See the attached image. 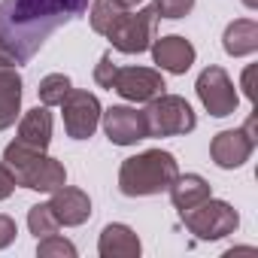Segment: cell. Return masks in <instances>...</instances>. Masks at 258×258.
Returning <instances> with one entry per match:
<instances>
[{
    "label": "cell",
    "mask_w": 258,
    "mask_h": 258,
    "mask_svg": "<svg viewBox=\"0 0 258 258\" xmlns=\"http://www.w3.org/2000/svg\"><path fill=\"white\" fill-rule=\"evenodd\" d=\"M13 191H16V176L10 173L7 164H0V201H7Z\"/></svg>",
    "instance_id": "obj_25"
},
{
    "label": "cell",
    "mask_w": 258,
    "mask_h": 258,
    "mask_svg": "<svg viewBox=\"0 0 258 258\" xmlns=\"http://www.w3.org/2000/svg\"><path fill=\"white\" fill-rule=\"evenodd\" d=\"M61 109H64V127L73 140H88L97 124H100V100L91 94V91H79V88H70V94L61 100Z\"/></svg>",
    "instance_id": "obj_8"
},
{
    "label": "cell",
    "mask_w": 258,
    "mask_h": 258,
    "mask_svg": "<svg viewBox=\"0 0 258 258\" xmlns=\"http://www.w3.org/2000/svg\"><path fill=\"white\" fill-rule=\"evenodd\" d=\"M152 58L167 73H185L195 64V46L185 37L170 34V37H161L152 43Z\"/></svg>",
    "instance_id": "obj_12"
},
{
    "label": "cell",
    "mask_w": 258,
    "mask_h": 258,
    "mask_svg": "<svg viewBox=\"0 0 258 258\" xmlns=\"http://www.w3.org/2000/svg\"><path fill=\"white\" fill-rule=\"evenodd\" d=\"M70 88H73L70 76H64V73H49V76L40 82L37 94H40L43 106H61V100L70 94Z\"/></svg>",
    "instance_id": "obj_21"
},
{
    "label": "cell",
    "mask_w": 258,
    "mask_h": 258,
    "mask_svg": "<svg viewBox=\"0 0 258 258\" xmlns=\"http://www.w3.org/2000/svg\"><path fill=\"white\" fill-rule=\"evenodd\" d=\"M146 115V127L149 137H176V134H188L195 131V109L188 106L185 97L179 94H158L149 100V106L143 109Z\"/></svg>",
    "instance_id": "obj_4"
},
{
    "label": "cell",
    "mask_w": 258,
    "mask_h": 258,
    "mask_svg": "<svg viewBox=\"0 0 258 258\" xmlns=\"http://www.w3.org/2000/svg\"><path fill=\"white\" fill-rule=\"evenodd\" d=\"M37 255H40V258H55V255H61V258H76V246H73L70 240L58 237V234H49V237L37 240Z\"/></svg>",
    "instance_id": "obj_22"
},
{
    "label": "cell",
    "mask_w": 258,
    "mask_h": 258,
    "mask_svg": "<svg viewBox=\"0 0 258 258\" xmlns=\"http://www.w3.org/2000/svg\"><path fill=\"white\" fill-rule=\"evenodd\" d=\"M179 216H182L185 228H188L198 240H222V237L234 234L237 225H240L237 210H234L231 204L213 201V198H207L204 204H198V207H191V210H185V213H179Z\"/></svg>",
    "instance_id": "obj_5"
},
{
    "label": "cell",
    "mask_w": 258,
    "mask_h": 258,
    "mask_svg": "<svg viewBox=\"0 0 258 258\" xmlns=\"http://www.w3.org/2000/svg\"><path fill=\"white\" fill-rule=\"evenodd\" d=\"M49 195H52L49 207L55 210V216H58V222H61V225L76 228V225L88 222V216H91V201H88V195H85V191L70 188V185L64 182L61 188H55V191H49Z\"/></svg>",
    "instance_id": "obj_13"
},
{
    "label": "cell",
    "mask_w": 258,
    "mask_h": 258,
    "mask_svg": "<svg viewBox=\"0 0 258 258\" xmlns=\"http://www.w3.org/2000/svg\"><path fill=\"white\" fill-rule=\"evenodd\" d=\"M167 191H170L173 207L179 213H185V210H191V207H198V204H204L210 198V182L204 176H198V173H185V176H176Z\"/></svg>",
    "instance_id": "obj_17"
},
{
    "label": "cell",
    "mask_w": 258,
    "mask_h": 258,
    "mask_svg": "<svg viewBox=\"0 0 258 258\" xmlns=\"http://www.w3.org/2000/svg\"><path fill=\"white\" fill-rule=\"evenodd\" d=\"M121 4H124L127 10H131V7H137V4H140V0H121Z\"/></svg>",
    "instance_id": "obj_28"
},
{
    "label": "cell",
    "mask_w": 258,
    "mask_h": 258,
    "mask_svg": "<svg viewBox=\"0 0 258 258\" xmlns=\"http://www.w3.org/2000/svg\"><path fill=\"white\" fill-rule=\"evenodd\" d=\"M243 91H246L249 100H255V64H249L243 70Z\"/></svg>",
    "instance_id": "obj_27"
},
{
    "label": "cell",
    "mask_w": 258,
    "mask_h": 258,
    "mask_svg": "<svg viewBox=\"0 0 258 258\" xmlns=\"http://www.w3.org/2000/svg\"><path fill=\"white\" fill-rule=\"evenodd\" d=\"M28 228H31V234L37 240H43L49 234H58L61 222H58V216H55V210L49 204H37V207L28 210Z\"/></svg>",
    "instance_id": "obj_20"
},
{
    "label": "cell",
    "mask_w": 258,
    "mask_h": 258,
    "mask_svg": "<svg viewBox=\"0 0 258 258\" xmlns=\"http://www.w3.org/2000/svg\"><path fill=\"white\" fill-rule=\"evenodd\" d=\"M16 240V222L10 216H0V249H7Z\"/></svg>",
    "instance_id": "obj_26"
},
{
    "label": "cell",
    "mask_w": 258,
    "mask_h": 258,
    "mask_svg": "<svg viewBox=\"0 0 258 258\" xmlns=\"http://www.w3.org/2000/svg\"><path fill=\"white\" fill-rule=\"evenodd\" d=\"M176 176H179V164L170 152L146 149L134 158H124V164L118 170V191L127 198L161 195L173 185Z\"/></svg>",
    "instance_id": "obj_2"
},
{
    "label": "cell",
    "mask_w": 258,
    "mask_h": 258,
    "mask_svg": "<svg viewBox=\"0 0 258 258\" xmlns=\"http://www.w3.org/2000/svg\"><path fill=\"white\" fill-rule=\"evenodd\" d=\"M97 252L103 258H137L140 255V237L127 225H106L100 231Z\"/></svg>",
    "instance_id": "obj_14"
},
{
    "label": "cell",
    "mask_w": 258,
    "mask_h": 258,
    "mask_svg": "<svg viewBox=\"0 0 258 258\" xmlns=\"http://www.w3.org/2000/svg\"><path fill=\"white\" fill-rule=\"evenodd\" d=\"M164 79L158 70L149 67H118L115 79H112V91H118L124 100L134 103H149L152 97L164 94Z\"/></svg>",
    "instance_id": "obj_10"
},
{
    "label": "cell",
    "mask_w": 258,
    "mask_h": 258,
    "mask_svg": "<svg viewBox=\"0 0 258 258\" xmlns=\"http://www.w3.org/2000/svg\"><path fill=\"white\" fill-rule=\"evenodd\" d=\"M158 19H161V16H158V7H155V4L143 7L140 13H131V10H127V13L112 25V31H109L106 37H109V43H112L118 52H124V55H140V52H146V49L152 46L155 22H158Z\"/></svg>",
    "instance_id": "obj_6"
},
{
    "label": "cell",
    "mask_w": 258,
    "mask_h": 258,
    "mask_svg": "<svg viewBox=\"0 0 258 258\" xmlns=\"http://www.w3.org/2000/svg\"><path fill=\"white\" fill-rule=\"evenodd\" d=\"M195 88H198V97H201V103L207 106V112L216 115V118L231 115V112L237 109V103H240L237 88H234L231 76H228L222 67H207V70L198 76V85H195Z\"/></svg>",
    "instance_id": "obj_9"
},
{
    "label": "cell",
    "mask_w": 258,
    "mask_h": 258,
    "mask_svg": "<svg viewBox=\"0 0 258 258\" xmlns=\"http://www.w3.org/2000/svg\"><path fill=\"white\" fill-rule=\"evenodd\" d=\"M255 140H258V134H255V112H252L243 127H237V131H222V134L213 137L210 155L219 167L234 170V167H243L249 161V155L255 149Z\"/></svg>",
    "instance_id": "obj_7"
},
{
    "label": "cell",
    "mask_w": 258,
    "mask_h": 258,
    "mask_svg": "<svg viewBox=\"0 0 258 258\" xmlns=\"http://www.w3.org/2000/svg\"><path fill=\"white\" fill-rule=\"evenodd\" d=\"M4 164L16 176V185L34 188V191H55L67 182V170L58 158H49L46 152L31 149L22 140L4 149Z\"/></svg>",
    "instance_id": "obj_3"
},
{
    "label": "cell",
    "mask_w": 258,
    "mask_h": 258,
    "mask_svg": "<svg viewBox=\"0 0 258 258\" xmlns=\"http://www.w3.org/2000/svg\"><path fill=\"white\" fill-rule=\"evenodd\" d=\"M161 19H182L195 10V0H155Z\"/></svg>",
    "instance_id": "obj_23"
},
{
    "label": "cell",
    "mask_w": 258,
    "mask_h": 258,
    "mask_svg": "<svg viewBox=\"0 0 258 258\" xmlns=\"http://www.w3.org/2000/svg\"><path fill=\"white\" fill-rule=\"evenodd\" d=\"M100 115H103V134L115 146H134L137 140L149 137L146 115L137 112V109H131V106H109Z\"/></svg>",
    "instance_id": "obj_11"
},
{
    "label": "cell",
    "mask_w": 258,
    "mask_h": 258,
    "mask_svg": "<svg viewBox=\"0 0 258 258\" xmlns=\"http://www.w3.org/2000/svg\"><path fill=\"white\" fill-rule=\"evenodd\" d=\"M19 140L31 149L46 152L52 143V112L46 106H34L25 112L22 124H19Z\"/></svg>",
    "instance_id": "obj_15"
},
{
    "label": "cell",
    "mask_w": 258,
    "mask_h": 258,
    "mask_svg": "<svg viewBox=\"0 0 258 258\" xmlns=\"http://www.w3.org/2000/svg\"><path fill=\"white\" fill-rule=\"evenodd\" d=\"M124 13H127V7L121 4V0H94L88 19H91V28L106 37V34L112 31V25H115Z\"/></svg>",
    "instance_id": "obj_19"
},
{
    "label": "cell",
    "mask_w": 258,
    "mask_h": 258,
    "mask_svg": "<svg viewBox=\"0 0 258 258\" xmlns=\"http://www.w3.org/2000/svg\"><path fill=\"white\" fill-rule=\"evenodd\" d=\"M115 73H118V67L112 64V58H109V55H100V61H97V67H94V82L112 91V79H115Z\"/></svg>",
    "instance_id": "obj_24"
},
{
    "label": "cell",
    "mask_w": 258,
    "mask_h": 258,
    "mask_svg": "<svg viewBox=\"0 0 258 258\" xmlns=\"http://www.w3.org/2000/svg\"><path fill=\"white\" fill-rule=\"evenodd\" d=\"M88 10V0H4L0 4V67L28 64L49 34Z\"/></svg>",
    "instance_id": "obj_1"
},
{
    "label": "cell",
    "mask_w": 258,
    "mask_h": 258,
    "mask_svg": "<svg viewBox=\"0 0 258 258\" xmlns=\"http://www.w3.org/2000/svg\"><path fill=\"white\" fill-rule=\"evenodd\" d=\"M222 46L228 55L234 58H243V55H252L258 49V25L252 19H237L225 28V37H222Z\"/></svg>",
    "instance_id": "obj_18"
},
{
    "label": "cell",
    "mask_w": 258,
    "mask_h": 258,
    "mask_svg": "<svg viewBox=\"0 0 258 258\" xmlns=\"http://www.w3.org/2000/svg\"><path fill=\"white\" fill-rule=\"evenodd\" d=\"M243 4H246L249 10H255V7H258V0H243Z\"/></svg>",
    "instance_id": "obj_29"
},
{
    "label": "cell",
    "mask_w": 258,
    "mask_h": 258,
    "mask_svg": "<svg viewBox=\"0 0 258 258\" xmlns=\"http://www.w3.org/2000/svg\"><path fill=\"white\" fill-rule=\"evenodd\" d=\"M22 109V76L16 67H0V131L16 124Z\"/></svg>",
    "instance_id": "obj_16"
}]
</instances>
